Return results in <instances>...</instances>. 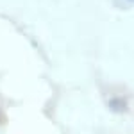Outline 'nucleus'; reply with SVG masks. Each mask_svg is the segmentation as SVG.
I'll return each instance as SVG.
<instances>
[{
  "label": "nucleus",
  "mask_w": 134,
  "mask_h": 134,
  "mask_svg": "<svg viewBox=\"0 0 134 134\" xmlns=\"http://www.w3.org/2000/svg\"><path fill=\"white\" fill-rule=\"evenodd\" d=\"M109 107H111L113 111H116V113H122L125 109V100L124 98H113V100L109 102Z\"/></svg>",
  "instance_id": "obj_1"
},
{
  "label": "nucleus",
  "mask_w": 134,
  "mask_h": 134,
  "mask_svg": "<svg viewBox=\"0 0 134 134\" xmlns=\"http://www.w3.org/2000/svg\"><path fill=\"white\" fill-rule=\"evenodd\" d=\"M131 2H134V0H131Z\"/></svg>",
  "instance_id": "obj_2"
}]
</instances>
